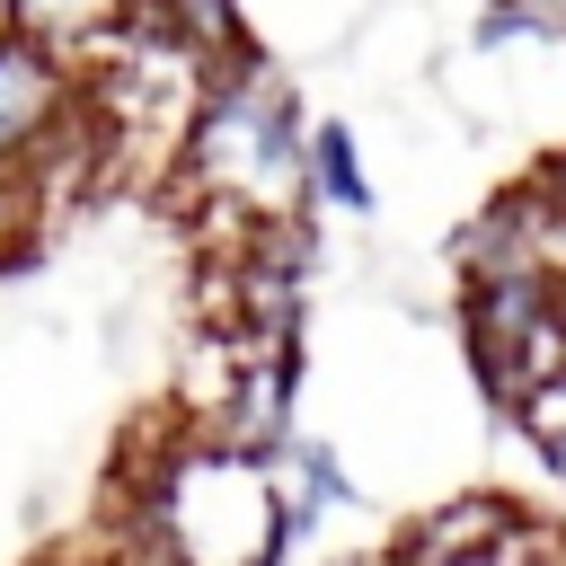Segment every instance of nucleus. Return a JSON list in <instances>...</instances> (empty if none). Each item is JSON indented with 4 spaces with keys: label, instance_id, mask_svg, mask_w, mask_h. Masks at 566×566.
I'll list each match as a JSON object with an SVG mask.
<instances>
[{
    "label": "nucleus",
    "instance_id": "f257e3e1",
    "mask_svg": "<svg viewBox=\"0 0 566 566\" xmlns=\"http://www.w3.org/2000/svg\"><path fill=\"white\" fill-rule=\"evenodd\" d=\"M168 186L212 230V248L274 230V221H301V203H310V115H301L283 62L265 44L203 80V106H195V124L168 159Z\"/></svg>",
    "mask_w": 566,
    "mask_h": 566
},
{
    "label": "nucleus",
    "instance_id": "f03ea898",
    "mask_svg": "<svg viewBox=\"0 0 566 566\" xmlns=\"http://www.w3.org/2000/svg\"><path fill=\"white\" fill-rule=\"evenodd\" d=\"M106 531L142 566H283L292 557L274 460H256L203 424H177L142 451V478L115 495Z\"/></svg>",
    "mask_w": 566,
    "mask_h": 566
},
{
    "label": "nucleus",
    "instance_id": "7ed1b4c3",
    "mask_svg": "<svg viewBox=\"0 0 566 566\" xmlns=\"http://www.w3.org/2000/svg\"><path fill=\"white\" fill-rule=\"evenodd\" d=\"M460 354L513 416L566 371V274H460Z\"/></svg>",
    "mask_w": 566,
    "mask_h": 566
},
{
    "label": "nucleus",
    "instance_id": "20e7f679",
    "mask_svg": "<svg viewBox=\"0 0 566 566\" xmlns=\"http://www.w3.org/2000/svg\"><path fill=\"white\" fill-rule=\"evenodd\" d=\"M80 106V71L0 27V186H18Z\"/></svg>",
    "mask_w": 566,
    "mask_h": 566
},
{
    "label": "nucleus",
    "instance_id": "39448f33",
    "mask_svg": "<svg viewBox=\"0 0 566 566\" xmlns=\"http://www.w3.org/2000/svg\"><path fill=\"white\" fill-rule=\"evenodd\" d=\"M513 531H522L513 495H442L398 531V548H380V566H495Z\"/></svg>",
    "mask_w": 566,
    "mask_h": 566
},
{
    "label": "nucleus",
    "instance_id": "423d86ee",
    "mask_svg": "<svg viewBox=\"0 0 566 566\" xmlns=\"http://www.w3.org/2000/svg\"><path fill=\"white\" fill-rule=\"evenodd\" d=\"M133 18H142V0H0V27L27 35V44H44L71 71H88Z\"/></svg>",
    "mask_w": 566,
    "mask_h": 566
},
{
    "label": "nucleus",
    "instance_id": "0eeeda50",
    "mask_svg": "<svg viewBox=\"0 0 566 566\" xmlns=\"http://www.w3.org/2000/svg\"><path fill=\"white\" fill-rule=\"evenodd\" d=\"M274 486H283V531H292V548L327 522V513H345L354 504V469L336 460V442H318V433H283V451H274Z\"/></svg>",
    "mask_w": 566,
    "mask_h": 566
},
{
    "label": "nucleus",
    "instance_id": "6e6552de",
    "mask_svg": "<svg viewBox=\"0 0 566 566\" xmlns=\"http://www.w3.org/2000/svg\"><path fill=\"white\" fill-rule=\"evenodd\" d=\"M142 27H159L168 44H186L203 71H221V62L256 53V35H248V9H239V0H142Z\"/></svg>",
    "mask_w": 566,
    "mask_h": 566
},
{
    "label": "nucleus",
    "instance_id": "1a4fd4ad",
    "mask_svg": "<svg viewBox=\"0 0 566 566\" xmlns=\"http://www.w3.org/2000/svg\"><path fill=\"white\" fill-rule=\"evenodd\" d=\"M310 203H327V212H345V221H363V212L380 203L354 124H310Z\"/></svg>",
    "mask_w": 566,
    "mask_h": 566
},
{
    "label": "nucleus",
    "instance_id": "9d476101",
    "mask_svg": "<svg viewBox=\"0 0 566 566\" xmlns=\"http://www.w3.org/2000/svg\"><path fill=\"white\" fill-rule=\"evenodd\" d=\"M478 44H486V53H504V44H548V53H566V0H486Z\"/></svg>",
    "mask_w": 566,
    "mask_h": 566
},
{
    "label": "nucleus",
    "instance_id": "9b49d317",
    "mask_svg": "<svg viewBox=\"0 0 566 566\" xmlns=\"http://www.w3.org/2000/svg\"><path fill=\"white\" fill-rule=\"evenodd\" d=\"M513 424H522V442H531V460H539V478L566 495V371L548 380V389H531L522 407H513Z\"/></svg>",
    "mask_w": 566,
    "mask_h": 566
},
{
    "label": "nucleus",
    "instance_id": "f8f14e48",
    "mask_svg": "<svg viewBox=\"0 0 566 566\" xmlns=\"http://www.w3.org/2000/svg\"><path fill=\"white\" fill-rule=\"evenodd\" d=\"M53 566H142V557H133V548H124V539L106 531L97 548H71V557H53Z\"/></svg>",
    "mask_w": 566,
    "mask_h": 566
},
{
    "label": "nucleus",
    "instance_id": "ddd939ff",
    "mask_svg": "<svg viewBox=\"0 0 566 566\" xmlns=\"http://www.w3.org/2000/svg\"><path fill=\"white\" fill-rule=\"evenodd\" d=\"M539 177H548V195H557V212H566V150H548V159H539Z\"/></svg>",
    "mask_w": 566,
    "mask_h": 566
},
{
    "label": "nucleus",
    "instance_id": "4468645a",
    "mask_svg": "<svg viewBox=\"0 0 566 566\" xmlns=\"http://www.w3.org/2000/svg\"><path fill=\"white\" fill-rule=\"evenodd\" d=\"M363 566H380V557H363Z\"/></svg>",
    "mask_w": 566,
    "mask_h": 566
}]
</instances>
